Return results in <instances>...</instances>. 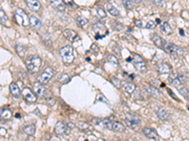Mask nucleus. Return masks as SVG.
<instances>
[{
	"label": "nucleus",
	"mask_w": 189,
	"mask_h": 141,
	"mask_svg": "<svg viewBox=\"0 0 189 141\" xmlns=\"http://www.w3.org/2000/svg\"><path fill=\"white\" fill-rule=\"evenodd\" d=\"M26 66L30 72H36L42 66V58L36 55L28 56L26 60Z\"/></svg>",
	"instance_id": "f257e3e1"
},
{
	"label": "nucleus",
	"mask_w": 189,
	"mask_h": 141,
	"mask_svg": "<svg viewBox=\"0 0 189 141\" xmlns=\"http://www.w3.org/2000/svg\"><path fill=\"white\" fill-rule=\"evenodd\" d=\"M62 60L65 64H70L74 61V49L70 45H65L60 50Z\"/></svg>",
	"instance_id": "f03ea898"
},
{
	"label": "nucleus",
	"mask_w": 189,
	"mask_h": 141,
	"mask_svg": "<svg viewBox=\"0 0 189 141\" xmlns=\"http://www.w3.org/2000/svg\"><path fill=\"white\" fill-rule=\"evenodd\" d=\"M14 17H15V21L19 26H28V25H30V18L28 17L27 13L24 11V9H18L15 11Z\"/></svg>",
	"instance_id": "7ed1b4c3"
},
{
	"label": "nucleus",
	"mask_w": 189,
	"mask_h": 141,
	"mask_svg": "<svg viewBox=\"0 0 189 141\" xmlns=\"http://www.w3.org/2000/svg\"><path fill=\"white\" fill-rule=\"evenodd\" d=\"M164 50L166 51L167 54H170L173 56H182L183 53H185V50L182 49V47L176 46L173 43H169V42H164Z\"/></svg>",
	"instance_id": "20e7f679"
},
{
	"label": "nucleus",
	"mask_w": 189,
	"mask_h": 141,
	"mask_svg": "<svg viewBox=\"0 0 189 141\" xmlns=\"http://www.w3.org/2000/svg\"><path fill=\"white\" fill-rule=\"evenodd\" d=\"M132 59H133L135 69H136L138 72H145L147 71V65H146V63H145L143 57L141 56H139L137 54H133L132 56Z\"/></svg>",
	"instance_id": "39448f33"
},
{
	"label": "nucleus",
	"mask_w": 189,
	"mask_h": 141,
	"mask_svg": "<svg viewBox=\"0 0 189 141\" xmlns=\"http://www.w3.org/2000/svg\"><path fill=\"white\" fill-rule=\"evenodd\" d=\"M54 75V70L51 67H46L42 74L38 76V81L42 84H47Z\"/></svg>",
	"instance_id": "423d86ee"
},
{
	"label": "nucleus",
	"mask_w": 189,
	"mask_h": 141,
	"mask_svg": "<svg viewBox=\"0 0 189 141\" xmlns=\"http://www.w3.org/2000/svg\"><path fill=\"white\" fill-rule=\"evenodd\" d=\"M125 123L130 129H134L135 127H137V126L140 124V119L138 118L137 115L127 114L125 118Z\"/></svg>",
	"instance_id": "0eeeda50"
},
{
	"label": "nucleus",
	"mask_w": 189,
	"mask_h": 141,
	"mask_svg": "<svg viewBox=\"0 0 189 141\" xmlns=\"http://www.w3.org/2000/svg\"><path fill=\"white\" fill-rule=\"evenodd\" d=\"M22 94L24 96V98H25L28 102H30V103H35L37 101L36 95L33 93L32 90L30 89H28V87H25V89H23Z\"/></svg>",
	"instance_id": "6e6552de"
},
{
	"label": "nucleus",
	"mask_w": 189,
	"mask_h": 141,
	"mask_svg": "<svg viewBox=\"0 0 189 141\" xmlns=\"http://www.w3.org/2000/svg\"><path fill=\"white\" fill-rule=\"evenodd\" d=\"M69 129L67 128V125L62 123V121H58L55 125V133L59 135H62L64 134H68Z\"/></svg>",
	"instance_id": "1a4fd4ad"
},
{
	"label": "nucleus",
	"mask_w": 189,
	"mask_h": 141,
	"mask_svg": "<svg viewBox=\"0 0 189 141\" xmlns=\"http://www.w3.org/2000/svg\"><path fill=\"white\" fill-rule=\"evenodd\" d=\"M143 134L146 135L148 138H151V139H154V140H158L159 138V135L157 134V132L152 128H149V127H145L142 130Z\"/></svg>",
	"instance_id": "9d476101"
},
{
	"label": "nucleus",
	"mask_w": 189,
	"mask_h": 141,
	"mask_svg": "<svg viewBox=\"0 0 189 141\" xmlns=\"http://www.w3.org/2000/svg\"><path fill=\"white\" fill-rule=\"evenodd\" d=\"M145 89L148 92L149 95H151L155 98H161L162 97V93L157 87H152V86H145Z\"/></svg>",
	"instance_id": "9b49d317"
},
{
	"label": "nucleus",
	"mask_w": 189,
	"mask_h": 141,
	"mask_svg": "<svg viewBox=\"0 0 189 141\" xmlns=\"http://www.w3.org/2000/svg\"><path fill=\"white\" fill-rule=\"evenodd\" d=\"M26 3L28 5V7L33 11H39L40 9L42 8L41 3L39 0H26Z\"/></svg>",
	"instance_id": "f8f14e48"
},
{
	"label": "nucleus",
	"mask_w": 189,
	"mask_h": 141,
	"mask_svg": "<svg viewBox=\"0 0 189 141\" xmlns=\"http://www.w3.org/2000/svg\"><path fill=\"white\" fill-rule=\"evenodd\" d=\"M50 5L59 11H65V3L62 0H50Z\"/></svg>",
	"instance_id": "ddd939ff"
},
{
	"label": "nucleus",
	"mask_w": 189,
	"mask_h": 141,
	"mask_svg": "<svg viewBox=\"0 0 189 141\" xmlns=\"http://www.w3.org/2000/svg\"><path fill=\"white\" fill-rule=\"evenodd\" d=\"M62 34H64V36L70 42H75L76 40L79 39L77 34L74 30H71V29H65V30L62 32Z\"/></svg>",
	"instance_id": "4468645a"
},
{
	"label": "nucleus",
	"mask_w": 189,
	"mask_h": 141,
	"mask_svg": "<svg viewBox=\"0 0 189 141\" xmlns=\"http://www.w3.org/2000/svg\"><path fill=\"white\" fill-rule=\"evenodd\" d=\"M9 90H11V93L14 98H19L22 93L19 87L17 86L16 83H14V82H12V83H11V85H9Z\"/></svg>",
	"instance_id": "2eb2a0df"
},
{
	"label": "nucleus",
	"mask_w": 189,
	"mask_h": 141,
	"mask_svg": "<svg viewBox=\"0 0 189 141\" xmlns=\"http://www.w3.org/2000/svg\"><path fill=\"white\" fill-rule=\"evenodd\" d=\"M33 90H34L35 93L39 96H43L46 92L45 87H43V84L40 83V82H36V83L33 84Z\"/></svg>",
	"instance_id": "dca6fc26"
},
{
	"label": "nucleus",
	"mask_w": 189,
	"mask_h": 141,
	"mask_svg": "<svg viewBox=\"0 0 189 141\" xmlns=\"http://www.w3.org/2000/svg\"><path fill=\"white\" fill-rule=\"evenodd\" d=\"M157 70L159 72V74H168L171 71V66L167 64V63H161L157 66Z\"/></svg>",
	"instance_id": "f3484780"
},
{
	"label": "nucleus",
	"mask_w": 189,
	"mask_h": 141,
	"mask_svg": "<svg viewBox=\"0 0 189 141\" xmlns=\"http://www.w3.org/2000/svg\"><path fill=\"white\" fill-rule=\"evenodd\" d=\"M30 25L34 28V29H38V28H40L41 26H42V23L41 21L39 20V19L34 16V15H32L30 17Z\"/></svg>",
	"instance_id": "a211bd4d"
},
{
	"label": "nucleus",
	"mask_w": 189,
	"mask_h": 141,
	"mask_svg": "<svg viewBox=\"0 0 189 141\" xmlns=\"http://www.w3.org/2000/svg\"><path fill=\"white\" fill-rule=\"evenodd\" d=\"M152 41L154 42V44L156 45L157 47L161 48V49H164V42H164L161 37L158 36V35H153L152 36Z\"/></svg>",
	"instance_id": "6ab92c4d"
},
{
	"label": "nucleus",
	"mask_w": 189,
	"mask_h": 141,
	"mask_svg": "<svg viewBox=\"0 0 189 141\" xmlns=\"http://www.w3.org/2000/svg\"><path fill=\"white\" fill-rule=\"evenodd\" d=\"M76 126L80 131H82V132H88V131L92 130V126L90 124H88L87 122H84V121H79Z\"/></svg>",
	"instance_id": "aec40b11"
},
{
	"label": "nucleus",
	"mask_w": 189,
	"mask_h": 141,
	"mask_svg": "<svg viewBox=\"0 0 189 141\" xmlns=\"http://www.w3.org/2000/svg\"><path fill=\"white\" fill-rule=\"evenodd\" d=\"M169 113L167 112V111L166 109L164 108H159L157 110V117L161 120H167L168 118H169Z\"/></svg>",
	"instance_id": "412c9836"
},
{
	"label": "nucleus",
	"mask_w": 189,
	"mask_h": 141,
	"mask_svg": "<svg viewBox=\"0 0 189 141\" xmlns=\"http://www.w3.org/2000/svg\"><path fill=\"white\" fill-rule=\"evenodd\" d=\"M169 82H170V83L173 85V86H175V87H179V86H182V81L179 79V76H178V74H172L170 77H169Z\"/></svg>",
	"instance_id": "4be33fe9"
},
{
	"label": "nucleus",
	"mask_w": 189,
	"mask_h": 141,
	"mask_svg": "<svg viewBox=\"0 0 189 141\" xmlns=\"http://www.w3.org/2000/svg\"><path fill=\"white\" fill-rule=\"evenodd\" d=\"M107 9H108V11L109 13L111 14V15H113V16H118L120 12L117 9H116L114 5L112 3H108L107 4Z\"/></svg>",
	"instance_id": "5701e85b"
},
{
	"label": "nucleus",
	"mask_w": 189,
	"mask_h": 141,
	"mask_svg": "<svg viewBox=\"0 0 189 141\" xmlns=\"http://www.w3.org/2000/svg\"><path fill=\"white\" fill-rule=\"evenodd\" d=\"M93 29L96 31V36H98V34H100V31L102 30V29H104V30H107V29L105 28V26H104L103 24L100 23V22L95 23L94 25H93Z\"/></svg>",
	"instance_id": "b1692460"
},
{
	"label": "nucleus",
	"mask_w": 189,
	"mask_h": 141,
	"mask_svg": "<svg viewBox=\"0 0 189 141\" xmlns=\"http://www.w3.org/2000/svg\"><path fill=\"white\" fill-rule=\"evenodd\" d=\"M123 87H124L125 91H127L128 93H133L134 90L136 89V86H135L133 83H130V82H127V83H125Z\"/></svg>",
	"instance_id": "393cba45"
},
{
	"label": "nucleus",
	"mask_w": 189,
	"mask_h": 141,
	"mask_svg": "<svg viewBox=\"0 0 189 141\" xmlns=\"http://www.w3.org/2000/svg\"><path fill=\"white\" fill-rule=\"evenodd\" d=\"M161 29L164 34H167V35H169V34H171V32H172V28L167 22L163 23V25L161 26Z\"/></svg>",
	"instance_id": "a878e982"
},
{
	"label": "nucleus",
	"mask_w": 189,
	"mask_h": 141,
	"mask_svg": "<svg viewBox=\"0 0 189 141\" xmlns=\"http://www.w3.org/2000/svg\"><path fill=\"white\" fill-rule=\"evenodd\" d=\"M113 130L115 131V132H124L125 131V126L122 124L118 122V121H115V122H113Z\"/></svg>",
	"instance_id": "bb28decb"
},
{
	"label": "nucleus",
	"mask_w": 189,
	"mask_h": 141,
	"mask_svg": "<svg viewBox=\"0 0 189 141\" xmlns=\"http://www.w3.org/2000/svg\"><path fill=\"white\" fill-rule=\"evenodd\" d=\"M15 50H16V53L20 57H24L27 53V48L22 44H17L15 46Z\"/></svg>",
	"instance_id": "cd10ccee"
},
{
	"label": "nucleus",
	"mask_w": 189,
	"mask_h": 141,
	"mask_svg": "<svg viewBox=\"0 0 189 141\" xmlns=\"http://www.w3.org/2000/svg\"><path fill=\"white\" fill-rule=\"evenodd\" d=\"M23 130H24V132H25L27 135H33L35 134L36 128H35L34 125H28V126H25Z\"/></svg>",
	"instance_id": "c85d7f7f"
},
{
	"label": "nucleus",
	"mask_w": 189,
	"mask_h": 141,
	"mask_svg": "<svg viewBox=\"0 0 189 141\" xmlns=\"http://www.w3.org/2000/svg\"><path fill=\"white\" fill-rule=\"evenodd\" d=\"M8 16H7V14L5 13V11H3V9H0V23H1V25L2 26H5V25H7V23H8Z\"/></svg>",
	"instance_id": "c756f323"
},
{
	"label": "nucleus",
	"mask_w": 189,
	"mask_h": 141,
	"mask_svg": "<svg viewBox=\"0 0 189 141\" xmlns=\"http://www.w3.org/2000/svg\"><path fill=\"white\" fill-rule=\"evenodd\" d=\"M1 117L4 120H9L12 117V111L8 108H2L1 109Z\"/></svg>",
	"instance_id": "7c9ffc66"
},
{
	"label": "nucleus",
	"mask_w": 189,
	"mask_h": 141,
	"mask_svg": "<svg viewBox=\"0 0 189 141\" xmlns=\"http://www.w3.org/2000/svg\"><path fill=\"white\" fill-rule=\"evenodd\" d=\"M101 125H102V127L107 129V130H111L113 129V122L108 119H105L101 121Z\"/></svg>",
	"instance_id": "2f4dec72"
},
{
	"label": "nucleus",
	"mask_w": 189,
	"mask_h": 141,
	"mask_svg": "<svg viewBox=\"0 0 189 141\" xmlns=\"http://www.w3.org/2000/svg\"><path fill=\"white\" fill-rule=\"evenodd\" d=\"M76 21H77V26H81V27L85 26L87 25V24H88V20H87L86 18H83V17H77V18L76 19Z\"/></svg>",
	"instance_id": "473e14b6"
},
{
	"label": "nucleus",
	"mask_w": 189,
	"mask_h": 141,
	"mask_svg": "<svg viewBox=\"0 0 189 141\" xmlns=\"http://www.w3.org/2000/svg\"><path fill=\"white\" fill-rule=\"evenodd\" d=\"M69 80H70V77L67 74H62L59 77H58V81L61 82V83H62V84L67 83Z\"/></svg>",
	"instance_id": "72a5a7b5"
},
{
	"label": "nucleus",
	"mask_w": 189,
	"mask_h": 141,
	"mask_svg": "<svg viewBox=\"0 0 189 141\" xmlns=\"http://www.w3.org/2000/svg\"><path fill=\"white\" fill-rule=\"evenodd\" d=\"M96 14H98V16L100 18V19H104L107 17V13L105 12V11L102 9V8H98L96 9Z\"/></svg>",
	"instance_id": "f704fd0d"
},
{
	"label": "nucleus",
	"mask_w": 189,
	"mask_h": 141,
	"mask_svg": "<svg viewBox=\"0 0 189 141\" xmlns=\"http://www.w3.org/2000/svg\"><path fill=\"white\" fill-rule=\"evenodd\" d=\"M123 6L127 9H132L133 8V3L132 0H122Z\"/></svg>",
	"instance_id": "c9c22d12"
},
{
	"label": "nucleus",
	"mask_w": 189,
	"mask_h": 141,
	"mask_svg": "<svg viewBox=\"0 0 189 141\" xmlns=\"http://www.w3.org/2000/svg\"><path fill=\"white\" fill-rule=\"evenodd\" d=\"M107 58H108V60L110 61V63H113V64H114V65H118L119 64V61L117 59V57H116L115 56H114V55L108 56Z\"/></svg>",
	"instance_id": "e433bc0d"
},
{
	"label": "nucleus",
	"mask_w": 189,
	"mask_h": 141,
	"mask_svg": "<svg viewBox=\"0 0 189 141\" xmlns=\"http://www.w3.org/2000/svg\"><path fill=\"white\" fill-rule=\"evenodd\" d=\"M112 83L114 84V86L115 87H120V86H121L120 80H119L118 78H116L115 76H113V77H112Z\"/></svg>",
	"instance_id": "4c0bfd02"
},
{
	"label": "nucleus",
	"mask_w": 189,
	"mask_h": 141,
	"mask_svg": "<svg viewBox=\"0 0 189 141\" xmlns=\"http://www.w3.org/2000/svg\"><path fill=\"white\" fill-rule=\"evenodd\" d=\"M96 101L98 102H103V103L105 104H108V100L105 98L104 95H102L101 93L98 94V97H96Z\"/></svg>",
	"instance_id": "58836bf2"
},
{
	"label": "nucleus",
	"mask_w": 189,
	"mask_h": 141,
	"mask_svg": "<svg viewBox=\"0 0 189 141\" xmlns=\"http://www.w3.org/2000/svg\"><path fill=\"white\" fill-rule=\"evenodd\" d=\"M155 26H156V24H155L153 21H148V22L146 24V27L148 28V29H152V28H154Z\"/></svg>",
	"instance_id": "ea45409f"
},
{
	"label": "nucleus",
	"mask_w": 189,
	"mask_h": 141,
	"mask_svg": "<svg viewBox=\"0 0 189 141\" xmlns=\"http://www.w3.org/2000/svg\"><path fill=\"white\" fill-rule=\"evenodd\" d=\"M101 120H99V119H98V118H94L93 120H92V122H93L95 125H98V124H99V123H101Z\"/></svg>",
	"instance_id": "a19ab883"
},
{
	"label": "nucleus",
	"mask_w": 189,
	"mask_h": 141,
	"mask_svg": "<svg viewBox=\"0 0 189 141\" xmlns=\"http://www.w3.org/2000/svg\"><path fill=\"white\" fill-rule=\"evenodd\" d=\"M134 23H135V26H138V27H142L143 26V22L141 20H135Z\"/></svg>",
	"instance_id": "79ce46f5"
},
{
	"label": "nucleus",
	"mask_w": 189,
	"mask_h": 141,
	"mask_svg": "<svg viewBox=\"0 0 189 141\" xmlns=\"http://www.w3.org/2000/svg\"><path fill=\"white\" fill-rule=\"evenodd\" d=\"M47 104H49L50 106L54 105V104H55V100L53 99V98H47Z\"/></svg>",
	"instance_id": "37998d69"
},
{
	"label": "nucleus",
	"mask_w": 189,
	"mask_h": 141,
	"mask_svg": "<svg viewBox=\"0 0 189 141\" xmlns=\"http://www.w3.org/2000/svg\"><path fill=\"white\" fill-rule=\"evenodd\" d=\"M151 1L155 4V5H158V6H160V5H162L164 3V0H151Z\"/></svg>",
	"instance_id": "c03bdc74"
},
{
	"label": "nucleus",
	"mask_w": 189,
	"mask_h": 141,
	"mask_svg": "<svg viewBox=\"0 0 189 141\" xmlns=\"http://www.w3.org/2000/svg\"><path fill=\"white\" fill-rule=\"evenodd\" d=\"M91 51L98 52V46H96V44H93V45H92V47H91Z\"/></svg>",
	"instance_id": "a18cd8bd"
},
{
	"label": "nucleus",
	"mask_w": 189,
	"mask_h": 141,
	"mask_svg": "<svg viewBox=\"0 0 189 141\" xmlns=\"http://www.w3.org/2000/svg\"><path fill=\"white\" fill-rule=\"evenodd\" d=\"M5 134H6V130H5L4 128H1V135H2V137Z\"/></svg>",
	"instance_id": "49530a36"
},
{
	"label": "nucleus",
	"mask_w": 189,
	"mask_h": 141,
	"mask_svg": "<svg viewBox=\"0 0 189 141\" xmlns=\"http://www.w3.org/2000/svg\"><path fill=\"white\" fill-rule=\"evenodd\" d=\"M132 1H133V3H141L142 1H143V0H132Z\"/></svg>",
	"instance_id": "de8ad7c7"
},
{
	"label": "nucleus",
	"mask_w": 189,
	"mask_h": 141,
	"mask_svg": "<svg viewBox=\"0 0 189 141\" xmlns=\"http://www.w3.org/2000/svg\"><path fill=\"white\" fill-rule=\"evenodd\" d=\"M67 126H69L70 128H74V124H72L71 122H68V124H67Z\"/></svg>",
	"instance_id": "09e8293b"
},
{
	"label": "nucleus",
	"mask_w": 189,
	"mask_h": 141,
	"mask_svg": "<svg viewBox=\"0 0 189 141\" xmlns=\"http://www.w3.org/2000/svg\"><path fill=\"white\" fill-rule=\"evenodd\" d=\"M15 117H16V118H20L21 116H20V114H16V116H15Z\"/></svg>",
	"instance_id": "8fccbe9b"
},
{
	"label": "nucleus",
	"mask_w": 189,
	"mask_h": 141,
	"mask_svg": "<svg viewBox=\"0 0 189 141\" xmlns=\"http://www.w3.org/2000/svg\"><path fill=\"white\" fill-rule=\"evenodd\" d=\"M180 31H181V35H182V36H183V31H182V29H181Z\"/></svg>",
	"instance_id": "3c124183"
},
{
	"label": "nucleus",
	"mask_w": 189,
	"mask_h": 141,
	"mask_svg": "<svg viewBox=\"0 0 189 141\" xmlns=\"http://www.w3.org/2000/svg\"><path fill=\"white\" fill-rule=\"evenodd\" d=\"M187 97H188V99H189V91L187 92Z\"/></svg>",
	"instance_id": "603ef678"
},
{
	"label": "nucleus",
	"mask_w": 189,
	"mask_h": 141,
	"mask_svg": "<svg viewBox=\"0 0 189 141\" xmlns=\"http://www.w3.org/2000/svg\"><path fill=\"white\" fill-rule=\"evenodd\" d=\"M116 141H121V140H116Z\"/></svg>",
	"instance_id": "864d4df0"
},
{
	"label": "nucleus",
	"mask_w": 189,
	"mask_h": 141,
	"mask_svg": "<svg viewBox=\"0 0 189 141\" xmlns=\"http://www.w3.org/2000/svg\"><path fill=\"white\" fill-rule=\"evenodd\" d=\"M188 109H189V105H188Z\"/></svg>",
	"instance_id": "5fc2aeb1"
}]
</instances>
